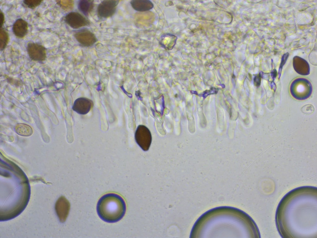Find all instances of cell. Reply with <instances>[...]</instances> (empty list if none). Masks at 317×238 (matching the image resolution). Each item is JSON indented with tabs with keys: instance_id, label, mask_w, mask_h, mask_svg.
Masks as SVG:
<instances>
[{
	"instance_id": "obj_1",
	"label": "cell",
	"mask_w": 317,
	"mask_h": 238,
	"mask_svg": "<svg viewBox=\"0 0 317 238\" xmlns=\"http://www.w3.org/2000/svg\"><path fill=\"white\" fill-rule=\"evenodd\" d=\"M224 208L225 218L224 206L211 209L201 215L193 225L190 238H215V236L219 238H219L221 233V238H223L224 231V238H227L226 228L231 233L228 228L232 231L231 228L239 231L229 225L242 227L260 235L256 223L247 213L232 207L224 206Z\"/></svg>"
},
{
	"instance_id": "obj_2",
	"label": "cell",
	"mask_w": 317,
	"mask_h": 238,
	"mask_svg": "<svg viewBox=\"0 0 317 238\" xmlns=\"http://www.w3.org/2000/svg\"><path fill=\"white\" fill-rule=\"evenodd\" d=\"M97 214L103 221L110 223L117 222L124 216L127 210L126 202L120 195L108 193L102 196L98 201Z\"/></svg>"
},
{
	"instance_id": "obj_3",
	"label": "cell",
	"mask_w": 317,
	"mask_h": 238,
	"mask_svg": "<svg viewBox=\"0 0 317 238\" xmlns=\"http://www.w3.org/2000/svg\"><path fill=\"white\" fill-rule=\"evenodd\" d=\"M26 50L30 59L34 61L42 62L47 57L46 48L43 45L32 41H28Z\"/></svg>"
},
{
	"instance_id": "obj_4",
	"label": "cell",
	"mask_w": 317,
	"mask_h": 238,
	"mask_svg": "<svg viewBox=\"0 0 317 238\" xmlns=\"http://www.w3.org/2000/svg\"><path fill=\"white\" fill-rule=\"evenodd\" d=\"M291 92L297 99H302L307 98L311 91V87L309 82L304 79H297L292 84Z\"/></svg>"
},
{
	"instance_id": "obj_5",
	"label": "cell",
	"mask_w": 317,
	"mask_h": 238,
	"mask_svg": "<svg viewBox=\"0 0 317 238\" xmlns=\"http://www.w3.org/2000/svg\"><path fill=\"white\" fill-rule=\"evenodd\" d=\"M135 138L136 142L144 151H147L151 145L152 138L149 129L145 126H138L136 131Z\"/></svg>"
},
{
	"instance_id": "obj_6",
	"label": "cell",
	"mask_w": 317,
	"mask_h": 238,
	"mask_svg": "<svg viewBox=\"0 0 317 238\" xmlns=\"http://www.w3.org/2000/svg\"><path fill=\"white\" fill-rule=\"evenodd\" d=\"M64 21L74 29L89 26L91 24L90 21L87 17L76 11H71L67 13L64 18Z\"/></svg>"
},
{
	"instance_id": "obj_7",
	"label": "cell",
	"mask_w": 317,
	"mask_h": 238,
	"mask_svg": "<svg viewBox=\"0 0 317 238\" xmlns=\"http://www.w3.org/2000/svg\"><path fill=\"white\" fill-rule=\"evenodd\" d=\"M119 0H105L98 5L97 9L98 17L100 19H107L113 16L116 12Z\"/></svg>"
},
{
	"instance_id": "obj_8",
	"label": "cell",
	"mask_w": 317,
	"mask_h": 238,
	"mask_svg": "<svg viewBox=\"0 0 317 238\" xmlns=\"http://www.w3.org/2000/svg\"><path fill=\"white\" fill-rule=\"evenodd\" d=\"M73 35L80 44L84 47L92 46L98 41L95 34L87 28L76 31Z\"/></svg>"
},
{
	"instance_id": "obj_9",
	"label": "cell",
	"mask_w": 317,
	"mask_h": 238,
	"mask_svg": "<svg viewBox=\"0 0 317 238\" xmlns=\"http://www.w3.org/2000/svg\"><path fill=\"white\" fill-rule=\"evenodd\" d=\"M28 23L27 21L22 18H19L13 23L12 30L16 38L23 39L28 33Z\"/></svg>"
},
{
	"instance_id": "obj_10",
	"label": "cell",
	"mask_w": 317,
	"mask_h": 238,
	"mask_svg": "<svg viewBox=\"0 0 317 238\" xmlns=\"http://www.w3.org/2000/svg\"><path fill=\"white\" fill-rule=\"evenodd\" d=\"M93 104L91 99L85 97H80L75 101L72 108L79 114L85 115L89 112Z\"/></svg>"
},
{
	"instance_id": "obj_11",
	"label": "cell",
	"mask_w": 317,
	"mask_h": 238,
	"mask_svg": "<svg viewBox=\"0 0 317 238\" xmlns=\"http://www.w3.org/2000/svg\"><path fill=\"white\" fill-rule=\"evenodd\" d=\"M177 39L175 35L169 33L162 34L160 37L159 43L166 50H171L175 46Z\"/></svg>"
},
{
	"instance_id": "obj_12",
	"label": "cell",
	"mask_w": 317,
	"mask_h": 238,
	"mask_svg": "<svg viewBox=\"0 0 317 238\" xmlns=\"http://www.w3.org/2000/svg\"><path fill=\"white\" fill-rule=\"evenodd\" d=\"M130 3L135 10L140 12L150 11L154 7L153 3L149 0H132Z\"/></svg>"
},
{
	"instance_id": "obj_13",
	"label": "cell",
	"mask_w": 317,
	"mask_h": 238,
	"mask_svg": "<svg viewBox=\"0 0 317 238\" xmlns=\"http://www.w3.org/2000/svg\"><path fill=\"white\" fill-rule=\"evenodd\" d=\"M94 6V1L91 0H80L77 4L78 10L87 18L93 10Z\"/></svg>"
},
{
	"instance_id": "obj_14",
	"label": "cell",
	"mask_w": 317,
	"mask_h": 238,
	"mask_svg": "<svg viewBox=\"0 0 317 238\" xmlns=\"http://www.w3.org/2000/svg\"><path fill=\"white\" fill-rule=\"evenodd\" d=\"M16 133L20 135L28 136L33 133V130L29 126L24 124L19 123L16 125L15 127Z\"/></svg>"
},
{
	"instance_id": "obj_15",
	"label": "cell",
	"mask_w": 317,
	"mask_h": 238,
	"mask_svg": "<svg viewBox=\"0 0 317 238\" xmlns=\"http://www.w3.org/2000/svg\"><path fill=\"white\" fill-rule=\"evenodd\" d=\"M10 40L9 34L4 27L0 28V50L4 51Z\"/></svg>"
},
{
	"instance_id": "obj_16",
	"label": "cell",
	"mask_w": 317,
	"mask_h": 238,
	"mask_svg": "<svg viewBox=\"0 0 317 238\" xmlns=\"http://www.w3.org/2000/svg\"><path fill=\"white\" fill-rule=\"evenodd\" d=\"M57 4L62 9L66 11L72 10L73 7L74 2L72 0H56Z\"/></svg>"
},
{
	"instance_id": "obj_17",
	"label": "cell",
	"mask_w": 317,
	"mask_h": 238,
	"mask_svg": "<svg viewBox=\"0 0 317 238\" xmlns=\"http://www.w3.org/2000/svg\"><path fill=\"white\" fill-rule=\"evenodd\" d=\"M43 0H24L22 1V6L25 8L34 10L43 2Z\"/></svg>"
},
{
	"instance_id": "obj_18",
	"label": "cell",
	"mask_w": 317,
	"mask_h": 238,
	"mask_svg": "<svg viewBox=\"0 0 317 238\" xmlns=\"http://www.w3.org/2000/svg\"><path fill=\"white\" fill-rule=\"evenodd\" d=\"M315 110L314 106L311 104H307L303 106L301 110L303 113L310 114L314 112Z\"/></svg>"
},
{
	"instance_id": "obj_19",
	"label": "cell",
	"mask_w": 317,
	"mask_h": 238,
	"mask_svg": "<svg viewBox=\"0 0 317 238\" xmlns=\"http://www.w3.org/2000/svg\"><path fill=\"white\" fill-rule=\"evenodd\" d=\"M289 56V54L288 53H286L284 54L282 56L281 58V61L280 66V67L279 70V77H280L281 74L282 72V69L283 66L285 63L288 58Z\"/></svg>"
},
{
	"instance_id": "obj_20",
	"label": "cell",
	"mask_w": 317,
	"mask_h": 238,
	"mask_svg": "<svg viewBox=\"0 0 317 238\" xmlns=\"http://www.w3.org/2000/svg\"><path fill=\"white\" fill-rule=\"evenodd\" d=\"M261 81V76L260 74H258L256 76L254 79V85L257 86H259L260 84Z\"/></svg>"
},
{
	"instance_id": "obj_21",
	"label": "cell",
	"mask_w": 317,
	"mask_h": 238,
	"mask_svg": "<svg viewBox=\"0 0 317 238\" xmlns=\"http://www.w3.org/2000/svg\"><path fill=\"white\" fill-rule=\"evenodd\" d=\"M0 28L3 27L4 24L5 22V15L4 13L0 10Z\"/></svg>"
},
{
	"instance_id": "obj_22",
	"label": "cell",
	"mask_w": 317,
	"mask_h": 238,
	"mask_svg": "<svg viewBox=\"0 0 317 238\" xmlns=\"http://www.w3.org/2000/svg\"><path fill=\"white\" fill-rule=\"evenodd\" d=\"M206 92L205 91L204 94V96H206L208 95L211 94H216L217 93L218 91V90L217 89L215 88H213L210 90H207L206 91Z\"/></svg>"
},
{
	"instance_id": "obj_23",
	"label": "cell",
	"mask_w": 317,
	"mask_h": 238,
	"mask_svg": "<svg viewBox=\"0 0 317 238\" xmlns=\"http://www.w3.org/2000/svg\"><path fill=\"white\" fill-rule=\"evenodd\" d=\"M135 94L136 97L138 100L140 101H142L143 100V98L141 95V93L139 90H138L136 91Z\"/></svg>"
},
{
	"instance_id": "obj_24",
	"label": "cell",
	"mask_w": 317,
	"mask_h": 238,
	"mask_svg": "<svg viewBox=\"0 0 317 238\" xmlns=\"http://www.w3.org/2000/svg\"><path fill=\"white\" fill-rule=\"evenodd\" d=\"M277 75V72L276 70L275 69H274L271 73V76L273 78H275L276 77Z\"/></svg>"
},
{
	"instance_id": "obj_25",
	"label": "cell",
	"mask_w": 317,
	"mask_h": 238,
	"mask_svg": "<svg viewBox=\"0 0 317 238\" xmlns=\"http://www.w3.org/2000/svg\"><path fill=\"white\" fill-rule=\"evenodd\" d=\"M162 114H163V109H164V107H165L164 99V97H163V96H162Z\"/></svg>"
}]
</instances>
